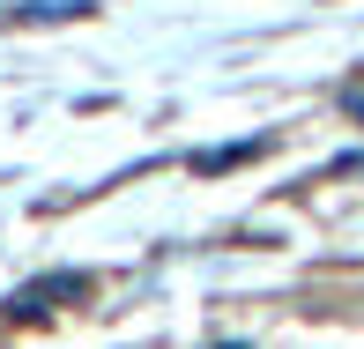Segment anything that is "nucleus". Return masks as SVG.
<instances>
[{
    "instance_id": "nucleus-1",
    "label": "nucleus",
    "mask_w": 364,
    "mask_h": 349,
    "mask_svg": "<svg viewBox=\"0 0 364 349\" xmlns=\"http://www.w3.org/2000/svg\"><path fill=\"white\" fill-rule=\"evenodd\" d=\"M90 290V275H45V282H23V290L8 297V312L15 320H38V312H53V305H68V297Z\"/></svg>"
},
{
    "instance_id": "nucleus-2",
    "label": "nucleus",
    "mask_w": 364,
    "mask_h": 349,
    "mask_svg": "<svg viewBox=\"0 0 364 349\" xmlns=\"http://www.w3.org/2000/svg\"><path fill=\"white\" fill-rule=\"evenodd\" d=\"M268 141H230V149H201L193 156V171H230V163H245V156H260Z\"/></svg>"
},
{
    "instance_id": "nucleus-3",
    "label": "nucleus",
    "mask_w": 364,
    "mask_h": 349,
    "mask_svg": "<svg viewBox=\"0 0 364 349\" xmlns=\"http://www.w3.org/2000/svg\"><path fill=\"white\" fill-rule=\"evenodd\" d=\"M223 349H245V342H223Z\"/></svg>"
}]
</instances>
